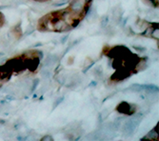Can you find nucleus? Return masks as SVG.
Masks as SVG:
<instances>
[{
	"instance_id": "nucleus-9",
	"label": "nucleus",
	"mask_w": 159,
	"mask_h": 141,
	"mask_svg": "<svg viewBox=\"0 0 159 141\" xmlns=\"http://www.w3.org/2000/svg\"><path fill=\"white\" fill-rule=\"evenodd\" d=\"M0 23H1V17H0Z\"/></svg>"
},
{
	"instance_id": "nucleus-7",
	"label": "nucleus",
	"mask_w": 159,
	"mask_h": 141,
	"mask_svg": "<svg viewBox=\"0 0 159 141\" xmlns=\"http://www.w3.org/2000/svg\"><path fill=\"white\" fill-rule=\"evenodd\" d=\"M38 83H39V80H38V79L34 80V84H32V91L35 90V88H36V85H37Z\"/></svg>"
},
{
	"instance_id": "nucleus-3",
	"label": "nucleus",
	"mask_w": 159,
	"mask_h": 141,
	"mask_svg": "<svg viewBox=\"0 0 159 141\" xmlns=\"http://www.w3.org/2000/svg\"><path fill=\"white\" fill-rule=\"evenodd\" d=\"M145 138H148V139H150V140L157 139V132H156L155 129H154V130H153L152 132H150L149 135H147L146 137H144L143 139H145Z\"/></svg>"
},
{
	"instance_id": "nucleus-1",
	"label": "nucleus",
	"mask_w": 159,
	"mask_h": 141,
	"mask_svg": "<svg viewBox=\"0 0 159 141\" xmlns=\"http://www.w3.org/2000/svg\"><path fill=\"white\" fill-rule=\"evenodd\" d=\"M134 107L132 106L130 104H129L128 102H121L119 105L116 107V110L121 112V114H125V115H132L134 111H135V109H133Z\"/></svg>"
},
{
	"instance_id": "nucleus-4",
	"label": "nucleus",
	"mask_w": 159,
	"mask_h": 141,
	"mask_svg": "<svg viewBox=\"0 0 159 141\" xmlns=\"http://www.w3.org/2000/svg\"><path fill=\"white\" fill-rule=\"evenodd\" d=\"M56 60H57V58L54 57V56H50V57H48L47 60H46V65H52V64H54Z\"/></svg>"
},
{
	"instance_id": "nucleus-8",
	"label": "nucleus",
	"mask_w": 159,
	"mask_h": 141,
	"mask_svg": "<svg viewBox=\"0 0 159 141\" xmlns=\"http://www.w3.org/2000/svg\"><path fill=\"white\" fill-rule=\"evenodd\" d=\"M41 140H42V141H46V140L52 141V136H50V135H46V136H44V137H42Z\"/></svg>"
},
{
	"instance_id": "nucleus-5",
	"label": "nucleus",
	"mask_w": 159,
	"mask_h": 141,
	"mask_svg": "<svg viewBox=\"0 0 159 141\" xmlns=\"http://www.w3.org/2000/svg\"><path fill=\"white\" fill-rule=\"evenodd\" d=\"M41 75L43 76L44 78H47V77H49V76H50V72L47 71V70H43V71L41 72Z\"/></svg>"
},
{
	"instance_id": "nucleus-6",
	"label": "nucleus",
	"mask_w": 159,
	"mask_h": 141,
	"mask_svg": "<svg viewBox=\"0 0 159 141\" xmlns=\"http://www.w3.org/2000/svg\"><path fill=\"white\" fill-rule=\"evenodd\" d=\"M148 3L153 5V7H157L158 6V0H148Z\"/></svg>"
},
{
	"instance_id": "nucleus-2",
	"label": "nucleus",
	"mask_w": 159,
	"mask_h": 141,
	"mask_svg": "<svg viewBox=\"0 0 159 141\" xmlns=\"http://www.w3.org/2000/svg\"><path fill=\"white\" fill-rule=\"evenodd\" d=\"M138 126V120L136 119H130L129 122L126 123L125 125V131L126 132H128V135H130L132 132L135 131V129Z\"/></svg>"
}]
</instances>
